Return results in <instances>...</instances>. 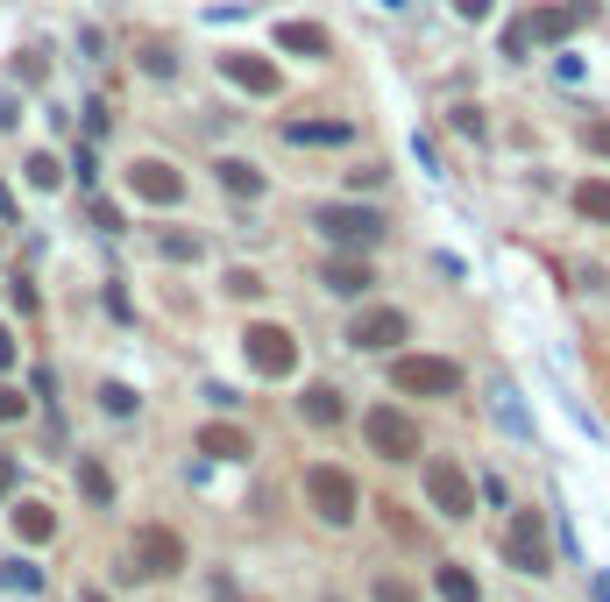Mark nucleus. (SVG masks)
Masks as SVG:
<instances>
[{
  "label": "nucleus",
  "instance_id": "nucleus-18",
  "mask_svg": "<svg viewBox=\"0 0 610 602\" xmlns=\"http://www.w3.org/2000/svg\"><path fill=\"white\" fill-rule=\"evenodd\" d=\"M220 170V185L235 191V199H263V170L256 164H242V157H227V164H214Z\"/></svg>",
  "mask_w": 610,
  "mask_h": 602
},
{
  "label": "nucleus",
  "instance_id": "nucleus-31",
  "mask_svg": "<svg viewBox=\"0 0 610 602\" xmlns=\"http://www.w3.org/2000/svg\"><path fill=\"white\" fill-rule=\"evenodd\" d=\"M227 290H235V298H256L263 277H256V269H227Z\"/></svg>",
  "mask_w": 610,
  "mask_h": 602
},
{
  "label": "nucleus",
  "instance_id": "nucleus-36",
  "mask_svg": "<svg viewBox=\"0 0 610 602\" xmlns=\"http://www.w3.org/2000/svg\"><path fill=\"white\" fill-rule=\"evenodd\" d=\"M22 114H14V92H0V128H14Z\"/></svg>",
  "mask_w": 610,
  "mask_h": 602
},
{
  "label": "nucleus",
  "instance_id": "nucleus-11",
  "mask_svg": "<svg viewBox=\"0 0 610 602\" xmlns=\"http://www.w3.org/2000/svg\"><path fill=\"white\" fill-rule=\"evenodd\" d=\"M128 185H136V199H142V206H178V199H185V178H178V170H170L164 157L128 164Z\"/></svg>",
  "mask_w": 610,
  "mask_h": 602
},
{
  "label": "nucleus",
  "instance_id": "nucleus-39",
  "mask_svg": "<svg viewBox=\"0 0 610 602\" xmlns=\"http://www.w3.org/2000/svg\"><path fill=\"white\" fill-rule=\"evenodd\" d=\"M8 362H14V341H8V334H0V368H8Z\"/></svg>",
  "mask_w": 610,
  "mask_h": 602
},
{
  "label": "nucleus",
  "instance_id": "nucleus-9",
  "mask_svg": "<svg viewBox=\"0 0 610 602\" xmlns=\"http://www.w3.org/2000/svg\"><path fill=\"white\" fill-rule=\"evenodd\" d=\"M397 341H412V319L397 313V305H376V313H355V326H348V347H362V355H391Z\"/></svg>",
  "mask_w": 610,
  "mask_h": 602
},
{
  "label": "nucleus",
  "instance_id": "nucleus-30",
  "mask_svg": "<svg viewBox=\"0 0 610 602\" xmlns=\"http://www.w3.org/2000/svg\"><path fill=\"white\" fill-rule=\"evenodd\" d=\"M22 412H29V397L14 391V383H0V425H8V418H22Z\"/></svg>",
  "mask_w": 610,
  "mask_h": 602
},
{
  "label": "nucleus",
  "instance_id": "nucleus-14",
  "mask_svg": "<svg viewBox=\"0 0 610 602\" xmlns=\"http://www.w3.org/2000/svg\"><path fill=\"white\" fill-rule=\"evenodd\" d=\"M277 50H292V57H327L334 36L319 29V22H277Z\"/></svg>",
  "mask_w": 610,
  "mask_h": 602
},
{
  "label": "nucleus",
  "instance_id": "nucleus-3",
  "mask_svg": "<svg viewBox=\"0 0 610 602\" xmlns=\"http://www.w3.org/2000/svg\"><path fill=\"white\" fill-rule=\"evenodd\" d=\"M242 355H249V368H256V376L284 383V376H292V368H298V341L284 334V326L256 319V326H242Z\"/></svg>",
  "mask_w": 610,
  "mask_h": 602
},
{
  "label": "nucleus",
  "instance_id": "nucleus-7",
  "mask_svg": "<svg viewBox=\"0 0 610 602\" xmlns=\"http://www.w3.org/2000/svg\"><path fill=\"white\" fill-rule=\"evenodd\" d=\"M426 496H433L441 517H475V482H469L462 461H447V454L426 461Z\"/></svg>",
  "mask_w": 610,
  "mask_h": 602
},
{
  "label": "nucleus",
  "instance_id": "nucleus-23",
  "mask_svg": "<svg viewBox=\"0 0 610 602\" xmlns=\"http://www.w3.org/2000/svg\"><path fill=\"white\" fill-rule=\"evenodd\" d=\"M0 581L22 589V595H36V589H43V568H29V560H0Z\"/></svg>",
  "mask_w": 610,
  "mask_h": 602
},
{
  "label": "nucleus",
  "instance_id": "nucleus-38",
  "mask_svg": "<svg viewBox=\"0 0 610 602\" xmlns=\"http://www.w3.org/2000/svg\"><path fill=\"white\" fill-rule=\"evenodd\" d=\"M0 490H14V461L8 454H0Z\"/></svg>",
  "mask_w": 610,
  "mask_h": 602
},
{
  "label": "nucleus",
  "instance_id": "nucleus-17",
  "mask_svg": "<svg viewBox=\"0 0 610 602\" xmlns=\"http://www.w3.org/2000/svg\"><path fill=\"white\" fill-rule=\"evenodd\" d=\"M370 284H376L370 263H355V256H334V263H327V290H341V298H362Z\"/></svg>",
  "mask_w": 610,
  "mask_h": 602
},
{
  "label": "nucleus",
  "instance_id": "nucleus-6",
  "mask_svg": "<svg viewBox=\"0 0 610 602\" xmlns=\"http://www.w3.org/2000/svg\"><path fill=\"white\" fill-rule=\"evenodd\" d=\"M362 433L384 461H419V418H405L397 404H376V412H362Z\"/></svg>",
  "mask_w": 610,
  "mask_h": 602
},
{
  "label": "nucleus",
  "instance_id": "nucleus-16",
  "mask_svg": "<svg viewBox=\"0 0 610 602\" xmlns=\"http://www.w3.org/2000/svg\"><path fill=\"white\" fill-rule=\"evenodd\" d=\"M284 142H327V149H341V142H355V121H284Z\"/></svg>",
  "mask_w": 610,
  "mask_h": 602
},
{
  "label": "nucleus",
  "instance_id": "nucleus-10",
  "mask_svg": "<svg viewBox=\"0 0 610 602\" xmlns=\"http://www.w3.org/2000/svg\"><path fill=\"white\" fill-rule=\"evenodd\" d=\"M128 560H136V568H121V574H178L185 568V546H178V532H164V524H142V532H136V553H128Z\"/></svg>",
  "mask_w": 610,
  "mask_h": 602
},
{
  "label": "nucleus",
  "instance_id": "nucleus-1",
  "mask_svg": "<svg viewBox=\"0 0 610 602\" xmlns=\"http://www.w3.org/2000/svg\"><path fill=\"white\" fill-rule=\"evenodd\" d=\"M589 14H597V0H568V8H532L519 14V22L504 29V57H525V50H540V43H561V36H575Z\"/></svg>",
  "mask_w": 610,
  "mask_h": 602
},
{
  "label": "nucleus",
  "instance_id": "nucleus-4",
  "mask_svg": "<svg viewBox=\"0 0 610 602\" xmlns=\"http://www.w3.org/2000/svg\"><path fill=\"white\" fill-rule=\"evenodd\" d=\"M305 496H313V511L327 517V524H348L355 511H362V490H355V475L348 468H305Z\"/></svg>",
  "mask_w": 610,
  "mask_h": 602
},
{
  "label": "nucleus",
  "instance_id": "nucleus-34",
  "mask_svg": "<svg viewBox=\"0 0 610 602\" xmlns=\"http://www.w3.org/2000/svg\"><path fill=\"white\" fill-rule=\"evenodd\" d=\"M582 142L597 149V157H610V121H589V128H582Z\"/></svg>",
  "mask_w": 610,
  "mask_h": 602
},
{
  "label": "nucleus",
  "instance_id": "nucleus-27",
  "mask_svg": "<svg viewBox=\"0 0 610 602\" xmlns=\"http://www.w3.org/2000/svg\"><path fill=\"white\" fill-rule=\"evenodd\" d=\"M447 128H454V135H475V142H483V107H447Z\"/></svg>",
  "mask_w": 610,
  "mask_h": 602
},
{
  "label": "nucleus",
  "instance_id": "nucleus-40",
  "mask_svg": "<svg viewBox=\"0 0 610 602\" xmlns=\"http://www.w3.org/2000/svg\"><path fill=\"white\" fill-rule=\"evenodd\" d=\"M86 602H107V595H100V589H86Z\"/></svg>",
  "mask_w": 610,
  "mask_h": 602
},
{
  "label": "nucleus",
  "instance_id": "nucleus-33",
  "mask_svg": "<svg viewBox=\"0 0 610 602\" xmlns=\"http://www.w3.org/2000/svg\"><path fill=\"white\" fill-rule=\"evenodd\" d=\"M490 8H498V0H454V14H462V22H490Z\"/></svg>",
  "mask_w": 610,
  "mask_h": 602
},
{
  "label": "nucleus",
  "instance_id": "nucleus-2",
  "mask_svg": "<svg viewBox=\"0 0 610 602\" xmlns=\"http://www.w3.org/2000/svg\"><path fill=\"white\" fill-rule=\"evenodd\" d=\"M391 391H405V397H454V391H462V368H454L447 355H397L391 362Z\"/></svg>",
  "mask_w": 610,
  "mask_h": 602
},
{
  "label": "nucleus",
  "instance_id": "nucleus-5",
  "mask_svg": "<svg viewBox=\"0 0 610 602\" xmlns=\"http://www.w3.org/2000/svg\"><path fill=\"white\" fill-rule=\"evenodd\" d=\"M313 227H319L327 241H341V248L384 241V213H376V206H313Z\"/></svg>",
  "mask_w": 610,
  "mask_h": 602
},
{
  "label": "nucleus",
  "instance_id": "nucleus-35",
  "mask_svg": "<svg viewBox=\"0 0 610 602\" xmlns=\"http://www.w3.org/2000/svg\"><path fill=\"white\" fill-rule=\"evenodd\" d=\"M384 517H391V532H397V539H419V532H412V517H405V503H384Z\"/></svg>",
  "mask_w": 610,
  "mask_h": 602
},
{
  "label": "nucleus",
  "instance_id": "nucleus-24",
  "mask_svg": "<svg viewBox=\"0 0 610 602\" xmlns=\"http://www.w3.org/2000/svg\"><path fill=\"white\" fill-rule=\"evenodd\" d=\"M79 490H86L92 503H114V482H107V468H100V461H79Z\"/></svg>",
  "mask_w": 610,
  "mask_h": 602
},
{
  "label": "nucleus",
  "instance_id": "nucleus-8",
  "mask_svg": "<svg viewBox=\"0 0 610 602\" xmlns=\"http://www.w3.org/2000/svg\"><path fill=\"white\" fill-rule=\"evenodd\" d=\"M504 553H511V568H519V574H547V568H554V553H547V517L540 511H519V517H511V532H504Z\"/></svg>",
  "mask_w": 610,
  "mask_h": 602
},
{
  "label": "nucleus",
  "instance_id": "nucleus-26",
  "mask_svg": "<svg viewBox=\"0 0 610 602\" xmlns=\"http://www.w3.org/2000/svg\"><path fill=\"white\" fill-rule=\"evenodd\" d=\"M370 595H376V602H419V589H412V581H397V574H376Z\"/></svg>",
  "mask_w": 610,
  "mask_h": 602
},
{
  "label": "nucleus",
  "instance_id": "nucleus-13",
  "mask_svg": "<svg viewBox=\"0 0 610 602\" xmlns=\"http://www.w3.org/2000/svg\"><path fill=\"white\" fill-rule=\"evenodd\" d=\"M8 517H14V539H29V546H43V539H57V511H50V503H36V496H22Z\"/></svg>",
  "mask_w": 610,
  "mask_h": 602
},
{
  "label": "nucleus",
  "instance_id": "nucleus-32",
  "mask_svg": "<svg viewBox=\"0 0 610 602\" xmlns=\"http://www.w3.org/2000/svg\"><path fill=\"white\" fill-rule=\"evenodd\" d=\"M14 79H22V86H43V57H36V50L14 57Z\"/></svg>",
  "mask_w": 610,
  "mask_h": 602
},
{
  "label": "nucleus",
  "instance_id": "nucleus-25",
  "mask_svg": "<svg viewBox=\"0 0 610 602\" xmlns=\"http://www.w3.org/2000/svg\"><path fill=\"white\" fill-rule=\"evenodd\" d=\"M157 248H164L170 263H199V256H206V248H199V235H164Z\"/></svg>",
  "mask_w": 610,
  "mask_h": 602
},
{
  "label": "nucleus",
  "instance_id": "nucleus-29",
  "mask_svg": "<svg viewBox=\"0 0 610 602\" xmlns=\"http://www.w3.org/2000/svg\"><path fill=\"white\" fill-rule=\"evenodd\" d=\"M100 404H107L114 418H128V412H136V391H128V383H107V391H100Z\"/></svg>",
  "mask_w": 610,
  "mask_h": 602
},
{
  "label": "nucleus",
  "instance_id": "nucleus-21",
  "mask_svg": "<svg viewBox=\"0 0 610 602\" xmlns=\"http://www.w3.org/2000/svg\"><path fill=\"white\" fill-rule=\"evenodd\" d=\"M433 589H441V602H475V574L462 568V560H447V568L433 574Z\"/></svg>",
  "mask_w": 610,
  "mask_h": 602
},
{
  "label": "nucleus",
  "instance_id": "nucleus-22",
  "mask_svg": "<svg viewBox=\"0 0 610 602\" xmlns=\"http://www.w3.org/2000/svg\"><path fill=\"white\" fill-rule=\"evenodd\" d=\"M22 170H29V185H36V191H57V185H65V164H57L50 149H36V157H29Z\"/></svg>",
  "mask_w": 610,
  "mask_h": 602
},
{
  "label": "nucleus",
  "instance_id": "nucleus-15",
  "mask_svg": "<svg viewBox=\"0 0 610 602\" xmlns=\"http://www.w3.org/2000/svg\"><path fill=\"white\" fill-rule=\"evenodd\" d=\"M199 454H214V461H249L256 454V446H249V433H242V425H206V433H199Z\"/></svg>",
  "mask_w": 610,
  "mask_h": 602
},
{
  "label": "nucleus",
  "instance_id": "nucleus-12",
  "mask_svg": "<svg viewBox=\"0 0 610 602\" xmlns=\"http://www.w3.org/2000/svg\"><path fill=\"white\" fill-rule=\"evenodd\" d=\"M220 71H227V79H235L242 92H256V100H270V92L284 86L270 57H249V50H227V57H220Z\"/></svg>",
  "mask_w": 610,
  "mask_h": 602
},
{
  "label": "nucleus",
  "instance_id": "nucleus-20",
  "mask_svg": "<svg viewBox=\"0 0 610 602\" xmlns=\"http://www.w3.org/2000/svg\"><path fill=\"white\" fill-rule=\"evenodd\" d=\"M575 213L610 227V178H582V185H575Z\"/></svg>",
  "mask_w": 610,
  "mask_h": 602
},
{
  "label": "nucleus",
  "instance_id": "nucleus-28",
  "mask_svg": "<svg viewBox=\"0 0 610 602\" xmlns=\"http://www.w3.org/2000/svg\"><path fill=\"white\" fill-rule=\"evenodd\" d=\"M142 71H149V79H170V71H178V57H170L164 43H149L142 50Z\"/></svg>",
  "mask_w": 610,
  "mask_h": 602
},
{
  "label": "nucleus",
  "instance_id": "nucleus-19",
  "mask_svg": "<svg viewBox=\"0 0 610 602\" xmlns=\"http://www.w3.org/2000/svg\"><path fill=\"white\" fill-rule=\"evenodd\" d=\"M298 412L313 425H341V391H334V383H313V391L298 397Z\"/></svg>",
  "mask_w": 610,
  "mask_h": 602
},
{
  "label": "nucleus",
  "instance_id": "nucleus-37",
  "mask_svg": "<svg viewBox=\"0 0 610 602\" xmlns=\"http://www.w3.org/2000/svg\"><path fill=\"white\" fill-rule=\"evenodd\" d=\"M0 227H14V191L0 185Z\"/></svg>",
  "mask_w": 610,
  "mask_h": 602
}]
</instances>
